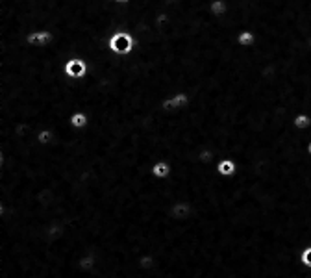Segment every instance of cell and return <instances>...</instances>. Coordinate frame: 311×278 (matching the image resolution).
<instances>
[{
	"instance_id": "obj_1",
	"label": "cell",
	"mask_w": 311,
	"mask_h": 278,
	"mask_svg": "<svg viewBox=\"0 0 311 278\" xmlns=\"http://www.w3.org/2000/svg\"><path fill=\"white\" fill-rule=\"evenodd\" d=\"M106 47L115 56L124 58V56H130L137 49V39L126 30H117V32H113L109 35V39L106 41Z\"/></svg>"
},
{
	"instance_id": "obj_2",
	"label": "cell",
	"mask_w": 311,
	"mask_h": 278,
	"mask_svg": "<svg viewBox=\"0 0 311 278\" xmlns=\"http://www.w3.org/2000/svg\"><path fill=\"white\" fill-rule=\"evenodd\" d=\"M63 74L71 80H83L89 74V65L87 61L80 56H74V58H69L63 63Z\"/></svg>"
},
{
	"instance_id": "obj_3",
	"label": "cell",
	"mask_w": 311,
	"mask_h": 278,
	"mask_svg": "<svg viewBox=\"0 0 311 278\" xmlns=\"http://www.w3.org/2000/svg\"><path fill=\"white\" fill-rule=\"evenodd\" d=\"M191 106V95L185 91L180 93H174L170 97L163 98L161 100V110L167 113H172V112H180V110H187Z\"/></svg>"
},
{
	"instance_id": "obj_4",
	"label": "cell",
	"mask_w": 311,
	"mask_h": 278,
	"mask_svg": "<svg viewBox=\"0 0 311 278\" xmlns=\"http://www.w3.org/2000/svg\"><path fill=\"white\" fill-rule=\"evenodd\" d=\"M52 41H54V34L50 30H32L25 37V43L28 45V47H34V49L50 47Z\"/></svg>"
},
{
	"instance_id": "obj_5",
	"label": "cell",
	"mask_w": 311,
	"mask_h": 278,
	"mask_svg": "<svg viewBox=\"0 0 311 278\" xmlns=\"http://www.w3.org/2000/svg\"><path fill=\"white\" fill-rule=\"evenodd\" d=\"M194 213V208L187 202V200H176L167 208V215L174 221H187L191 219V215Z\"/></svg>"
},
{
	"instance_id": "obj_6",
	"label": "cell",
	"mask_w": 311,
	"mask_h": 278,
	"mask_svg": "<svg viewBox=\"0 0 311 278\" xmlns=\"http://www.w3.org/2000/svg\"><path fill=\"white\" fill-rule=\"evenodd\" d=\"M150 175L154 176L156 180H167V178L172 175V165H170L167 160H158L152 163Z\"/></svg>"
},
{
	"instance_id": "obj_7",
	"label": "cell",
	"mask_w": 311,
	"mask_h": 278,
	"mask_svg": "<svg viewBox=\"0 0 311 278\" xmlns=\"http://www.w3.org/2000/svg\"><path fill=\"white\" fill-rule=\"evenodd\" d=\"M217 173H219L220 176H224V178H230V176H233L237 173V163H235L232 158H220V160L217 161Z\"/></svg>"
},
{
	"instance_id": "obj_8",
	"label": "cell",
	"mask_w": 311,
	"mask_h": 278,
	"mask_svg": "<svg viewBox=\"0 0 311 278\" xmlns=\"http://www.w3.org/2000/svg\"><path fill=\"white\" fill-rule=\"evenodd\" d=\"M237 45L241 47V49H250V47H254L256 45V41H258V35L254 34L252 30H241L237 34Z\"/></svg>"
},
{
	"instance_id": "obj_9",
	"label": "cell",
	"mask_w": 311,
	"mask_h": 278,
	"mask_svg": "<svg viewBox=\"0 0 311 278\" xmlns=\"http://www.w3.org/2000/svg\"><path fill=\"white\" fill-rule=\"evenodd\" d=\"M69 124H71L74 130H83V128H87V124H89V115L85 112L71 113V117H69Z\"/></svg>"
},
{
	"instance_id": "obj_10",
	"label": "cell",
	"mask_w": 311,
	"mask_h": 278,
	"mask_svg": "<svg viewBox=\"0 0 311 278\" xmlns=\"http://www.w3.org/2000/svg\"><path fill=\"white\" fill-rule=\"evenodd\" d=\"M228 11H230V6L226 0H211V2H209V13L213 15V17H217V19L228 15Z\"/></svg>"
},
{
	"instance_id": "obj_11",
	"label": "cell",
	"mask_w": 311,
	"mask_h": 278,
	"mask_svg": "<svg viewBox=\"0 0 311 278\" xmlns=\"http://www.w3.org/2000/svg\"><path fill=\"white\" fill-rule=\"evenodd\" d=\"M54 137H56V134H54L52 128H41V130L35 134V141H37L39 145L47 146L54 141Z\"/></svg>"
},
{
	"instance_id": "obj_12",
	"label": "cell",
	"mask_w": 311,
	"mask_h": 278,
	"mask_svg": "<svg viewBox=\"0 0 311 278\" xmlns=\"http://www.w3.org/2000/svg\"><path fill=\"white\" fill-rule=\"evenodd\" d=\"M293 124H295V128H297V130H300V132H304V130H309L311 115H309V113H297V115H295V119H293Z\"/></svg>"
},
{
	"instance_id": "obj_13",
	"label": "cell",
	"mask_w": 311,
	"mask_h": 278,
	"mask_svg": "<svg viewBox=\"0 0 311 278\" xmlns=\"http://www.w3.org/2000/svg\"><path fill=\"white\" fill-rule=\"evenodd\" d=\"M300 264L311 269V245H309V247H306L304 250H302V254H300Z\"/></svg>"
},
{
	"instance_id": "obj_14",
	"label": "cell",
	"mask_w": 311,
	"mask_h": 278,
	"mask_svg": "<svg viewBox=\"0 0 311 278\" xmlns=\"http://www.w3.org/2000/svg\"><path fill=\"white\" fill-rule=\"evenodd\" d=\"M113 2H115V4H128L130 0H113Z\"/></svg>"
},
{
	"instance_id": "obj_15",
	"label": "cell",
	"mask_w": 311,
	"mask_h": 278,
	"mask_svg": "<svg viewBox=\"0 0 311 278\" xmlns=\"http://www.w3.org/2000/svg\"><path fill=\"white\" fill-rule=\"evenodd\" d=\"M307 152H309V154H311V141L307 143Z\"/></svg>"
}]
</instances>
